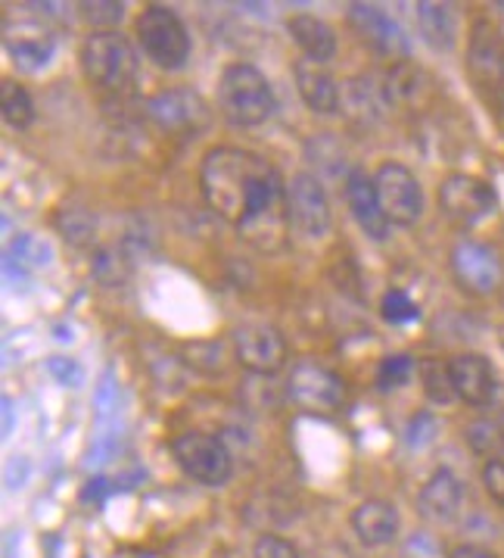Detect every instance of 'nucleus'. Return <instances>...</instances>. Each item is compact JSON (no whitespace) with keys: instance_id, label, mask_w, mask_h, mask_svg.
<instances>
[{"instance_id":"1","label":"nucleus","mask_w":504,"mask_h":558,"mask_svg":"<svg viewBox=\"0 0 504 558\" xmlns=\"http://www.w3.org/2000/svg\"><path fill=\"white\" fill-rule=\"evenodd\" d=\"M199 191L212 213L259 253H281L290 234L284 175L259 154L216 147L199 166Z\"/></svg>"},{"instance_id":"2","label":"nucleus","mask_w":504,"mask_h":558,"mask_svg":"<svg viewBox=\"0 0 504 558\" xmlns=\"http://www.w3.org/2000/svg\"><path fill=\"white\" fill-rule=\"evenodd\" d=\"M219 107L228 122L241 129H256L274 116V90L262 69L253 63H231L219 78Z\"/></svg>"},{"instance_id":"3","label":"nucleus","mask_w":504,"mask_h":558,"mask_svg":"<svg viewBox=\"0 0 504 558\" xmlns=\"http://www.w3.org/2000/svg\"><path fill=\"white\" fill-rule=\"evenodd\" d=\"M82 69L97 88L122 90L137 75V53L122 32H94L82 45Z\"/></svg>"},{"instance_id":"4","label":"nucleus","mask_w":504,"mask_h":558,"mask_svg":"<svg viewBox=\"0 0 504 558\" xmlns=\"http://www.w3.org/2000/svg\"><path fill=\"white\" fill-rule=\"evenodd\" d=\"M137 38L159 69L175 72L190 60V32L172 7L150 3L137 20Z\"/></svg>"},{"instance_id":"5","label":"nucleus","mask_w":504,"mask_h":558,"mask_svg":"<svg viewBox=\"0 0 504 558\" xmlns=\"http://www.w3.org/2000/svg\"><path fill=\"white\" fill-rule=\"evenodd\" d=\"M172 456L187 477L202 487H224L231 481L234 459L219 437L206 430H184L172 440Z\"/></svg>"},{"instance_id":"6","label":"nucleus","mask_w":504,"mask_h":558,"mask_svg":"<svg viewBox=\"0 0 504 558\" xmlns=\"http://www.w3.org/2000/svg\"><path fill=\"white\" fill-rule=\"evenodd\" d=\"M286 206H290V228L303 238V241H324L330 231V201L328 191L318 175L311 172H296L286 181Z\"/></svg>"},{"instance_id":"7","label":"nucleus","mask_w":504,"mask_h":558,"mask_svg":"<svg viewBox=\"0 0 504 558\" xmlns=\"http://www.w3.org/2000/svg\"><path fill=\"white\" fill-rule=\"evenodd\" d=\"M286 397L296 402L306 412H318V415H330L346 402V384L340 375H333L330 368L303 359L290 368L286 378Z\"/></svg>"},{"instance_id":"8","label":"nucleus","mask_w":504,"mask_h":558,"mask_svg":"<svg viewBox=\"0 0 504 558\" xmlns=\"http://www.w3.org/2000/svg\"><path fill=\"white\" fill-rule=\"evenodd\" d=\"M373 187H377V197L380 206L386 213V219L402 228H411L420 222L423 216V191H420V181L415 179V172L402 162H383L373 175Z\"/></svg>"},{"instance_id":"9","label":"nucleus","mask_w":504,"mask_h":558,"mask_svg":"<svg viewBox=\"0 0 504 558\" xmlns=\"http://www.w3.org/2000/svg\"><path fill=\"white\" fill-rule=\"evenodd\" d=\"M234 356L256 378H271L286 365V340L274 325L249 322L234 331Z\"/></svg>"},{"instance_id":"10","label":"nucleus","mask_w":504,"mask_h":558,"mask_svg":"<svg viewBox=\"0 0 504 558\" xmlns=\"http://www.w3.org/2000/svg\"><path fill=\"white\" fill-rule=\"evenodd\" d=\"M439 206L455 225L474 228L495 213V191L477 175L455 172L439 184Z\"/></svg>"},{"instance_id":"11","label":"nucleus","mask_w":504,"mask_h":558,"mask_svg":"<svg viewBox=\"0 0 504 558\" xmlns=\"http://www.w3.org/2000/svg\"><path fill=\"white\" fill-rule=\"evenodd\" d=\"M147 116L162 132L175 134H197L212 122L209 104L194 88H172L156 94L147 100Z\"/></svg>"},{"instance_id":"12","label":"nucleus","mask_w":504,"mask_h":558,"mask_svg":"<svg viewBox=\"0 0 504 558\" xmlns=\"http://www.w3.org/2000/svg\"><path fill=\"white\" fill-rule=\"evenodd\" d=\"M349 25L358 32V38L365 45L377 50L386 60H405L411 53V41L405 35V28L395 23L393 16H386L380 7L373 3H352L349 7Z\"/></svg>"},{"instance_id":"13","label":"nucleus","mask_w":504,"mask_h":558,"mask_svg":"<svg viewBox=\"0 0 504 558\" xmlns=\"http://www.w3.org/2000/svg\"><path fill=\"white\" fill-rule=\"evenodd\" d=\"M452 271L460 288L474 296H489L502 281V263L495 250L477 241H458L452 246Z\"/></svg>"},{"instance_id":"14","label":"nucleus","mask_w":504,"mask_h":558,"mask_svg":"<svg viewBox=\"0 0 504 558\" xmlns=\"http://www.w3.org/2000/svg\"><path fill=\"white\" fill-rule=\"evenodd\" d=\"M390 104H393V97H390V88H386V78L352 75V78L343 82L340 110L358 125H377L390 112Z\"/></svg>"},{"instance_id":"15","label":"nucleus","mask_w":504,"mask_h":558,"mask_svg":"<svg viewBox=\"0 0 504 558\" xmlns=\"http://www.w3.org/2000/svg\"><path fill=\"white\" fill-rule=\"evenodd\" d=\"M346 201H349L352 216L358 228L365 231V238H371L377 244H383L390 238V219L380 206V197H377V187H373V179L365 172V169H352L349 179H346Z\"/></svg>"},{"instance_id":"16","label":"nucleus","mask_w":504,"mask_h":558,"mask_svg":"<svg viewBox=\"0 0 504 558\" xmlns=\"http://www.w3.org/2000/svg\"><path fill=\"white\" fill-rule=\"evenodd\" d=\"M467 69L480 85H489V88L504 82V41L499 28L489 20H477L470 28Z\"/></svg>"},{"instance_id":"17","label":"nucleus","mask_w":504,"mask_h":558,"mask_svg":"<svg viewBox=\"0 0 504 558\" xmlns=\"http://www.w3.org/2000/svg\"><path fill=\"white\" fill-rule=\"evenodd\" d=\"M448 372H452L455 397L467 402V405H489L495 400L499 380H495V372H492V362L485 356L460 353V356L448 362Z\"/></svg>"},{"instance_id":"18","label":"nucleus","mask_w":504,"mask_h":558,"mask_svg":"<svg viewBox=\"0 0 504 558\" xmlns=\"http://www.w3.org/2000/svg\"><path fill=\"white\" fill-rule=\"evenodd\" d=\"M293 78H296V90H299V97H303L308 110L318 112V116H336L340 112L343 85H336V78L321 63H311L306 57L296 60L293 63Z\"/></svg>"},{"instance_id":"19","label":"nucleus","mask_w":504,"mask_h":558,"mask_svg":"<svg viewBox=\"0 0 504 558\" xmlns=\"http://www.w3.org/2000/svg\"><path fill=\"white\" fill-rule=\"evenodd\" d=\"M460 506H464V484H460L458 474L448 469H439L417 496V512L427 521H437V524L455 521Z\"/></svg>"},{"instance_id":"20","label":"nucleus","mask_w":504,"mask_h":558,"mask_svg":"<svg viewBox=\"0 0 504 558\" xmlns=\"http://www.w3.org/2000/svg\"><path fill=\"white\" fill-rule=\"evenodd\" d=\"M352 531L365 546H390L398 536V512L386 499H365L352 512Z\"/></svg>"},{"instance_id":"21","label":"nucleus","mask_w":504,"mask_h":558,"mask_svg":"<svg viewBox=\"0 0 504 558\" xmlns=\"http://www.w3.org/2000/svg\"><path fill=\"white\" fill-rule=\"evenodd\" d=\"M286 32L296 41V47L303 50V57L311 60V63L324 66V63H330L336 57V35H333V28L324 20L308 16V13H296V16H290Z\"/></svg>"},{"instance_id":"22","label":"nucleus","mask_w":504,"mask_h":558,"mask_svg":"<svg viewBox=\"0 0 504 558\" xmlns=\"http://www.w3.org/2000/svg\"><path fill=\"white\" fill-rule=\"evenodd\" d=\"M417 28H420V38L433 47V50H439V53L455 50V41H458V23H455V13H452L448 3L420 0V3H417Z\"/></svg>"},{"instance_id":"23","label":"nucleus","mask_w":504,"mask_h":558,"mask_svg":"<svg viewBox=\"0 0 504 558\" xmlns=\"http://www.w3.org/2000/svg\"><path fill=\"white\" fill-rule=\"evenodd\" d=\"M386 88H390L393 104H402V107H423L433 97L430 75L415 66L411 60L393 63V69L386 72Z\"/></svg>"},{"instance_id":"24","label":"nucleus","mask_w":504,"mask_h":558,"mask_svg":"<svg viewBox=\"0 0 504 558\" xmlns=\"http://www.w3.org/2000/svg\"><path fill=\"white\" fill-rule=\"evenodd\" d=\"M57 41L47 32H20L7 38V53L13 60V66L23 72H41L53 60Z\"/></svg>"},{"instance_id":"25","label":"nucleus","mask_w":504,"mask_h":558,"mask_svg":"<svg viewBox=\"0 0 504 558\" xmlns=\"http://www.w3.org/2000/svg\"><path fill=\"white\" fill-rule=\"evenodd\" d=\"M0 112H3L10 129L23 132V129H28L35 122V100H32V94L23 85L3 82L0 85Z\"/></svg>"},{"instance_id":"26","label":"nucleus","mask_w":504,"mask_h":558,"mask_svg":"<svg viewBox=\"0 0 504 558\" xmlns=\"http://www.w3.org/2000/svg\"><path fill=\"white\" fill-rule=\"evenodd\" d=\"M464 440H467V447L474 449L477 456H482L485 462L504 459V425L492 422V418H480V422L467 425Z\"/></svg>"},{"instance_id":"27","label":"nucleus","mask_w":504,"mask_h":558,"mask_svg":"<svg viewBox=\"0 0 504 558\" xmlns=\"http://www.w3.org/2000/svg\"><path fill=\"white\" fill-rule=\"evenodd\" d=\"M308 159L318 166V169H328L330 175H346L349 179V166H346V154L340 147V141L333 134H315L306 144Z\"/></svg>"},{"instance_id":"28","label":"nucleus","mask_w":504,"mask_h":558,"mask_svg":"<svg viewBox=\"0 0 504 558\" xmlns=\"http://www.w3.org/2000/svg\"><path fill=\"white\" fill-rule=\"evenodd\" d=\"M420 384H423V393L427 400L437 402V405H448L455 400V387H452V372H448V362H439V359H423L420 362Z\"/></svg>"},{"instance_id":"29","label":"nucleus","mask_w":504,"mask_h":558,"mask_svg":"<svg viewBox=\"0 0 504 558\" xmlns=\"http://www.w3.org/2000/svg\"><path fill=\"white\" fill-rule=\"evenodd\" d=\"M50 259H53V250L47 241L41 238H35V234H20L10 250H7V263L16 268H47L50 266Z\"/></svg>"},{"instance_id":"30","label":"nucleus","mask_w":504,"mask_h":558,"mask_svg":"<svg viewBox=\"0 0 504 558\" xmlns=\"http://www.w3.org/2000/svg\"><path fill=\"white\" fill-rule=\"evenodd\" d=\"M184 359H187V365L199 372V375H221L224 372V343L221 340H199V343H187L184 350Z\"/></svg>"},{"instance_id":"31","label":"nucleus","mask_w":504,"mask_h":558,"mask_svg":"<svg viewBox=\"0 0 504 558\" xmlns=\"http://www.w3.org/2000/svg\"><path fill=\"white\" fill-rule=\"evenodd\" d=\"M57 228H60V234H66V241L72 244H88L90 238H94V231H97V219H94V213L90 209H60V216H57Z\"/></svg>"},{"instance_id":"32","label":"nucleus","mask_w":504,"mask_h":558,"mask_svg":"<svg viewBox=\"0 0 504 558\" xmlns=\"http://www.w3.org/2000/svg\"><path fill=\"white\" fill-rule=\"evenodd\" d=\"M411 375H415V359L405 356V353L386 356L380 362V368H377V387H380L383 393H390V390L405 387V384L411 380Z\"/></svg>"},{"instance_id":"33","label":"nucleus","mask_w":504,"mask_h":558,"mask_svg":"<svg viewBox=\"0 0 504 558\" xmlns=\"http://www.w3.org/2000/svg\"><path fill=\"white\" fill-rule=\"evenodd\" d=\"M380 315L390 325H408V322L420 318V306L405 291H386L380 300Z\"/></svg>"},{"instance_id":"34","label":"nucleus","mask_w":504,"mask_h":558,"mask_svg":"<svg viewBox=\"0 0 504 558\" xmlns=\"http://www.w3.org/2000/svg\"><path fill=\"white\" fill-rule=\"evenodd\" d=\"M82 16L90 25H97V32H115L112 25L122 23L125 3H115V0H90V3H82Z\"/></svg>"},{"instance_id":"35","label":"nucleus","mask_w":504,"mask_h":558,"mask_svg":"<svg viewBox=\"0 0 504 558\" xmlns=\"http://www.w3.org/2000/svg\"><path fill=\"white\" fill-rule=\"evenodd\" d=\"M439 434V422L433 412H415V418L405 427V444L408 449H427Z\"/></svg>"},{"instance_id":"36","label":"nucleus","mask_w":504,"mask_h":558,"mask_svg":"<svg viewBox=\"0 0 504 558\" xmlns=\"http://www.w3.org/2000/svg\"><path fill=\"white\" fill-rule=\"evenodd\" d=\"M47 372H50V378L57 380V384H63V387H69V390H78L85 384V368L69 356L47 359Z\"/></svg>"},{"instance_id":"37","label":"nucleus","mask_w":504,"mask_h":558,"mask_svg":"<svg viewBox=\"0 0 504 558\" xmlns=\"http://www.w3.org/2000/svg\"><path fill=\"white\" fill-rule=\"evenodd\" d=\"M253 558H303L299 549L278 534H262L253 546Z\"/></svg>"},{"instance_id":"38","label":"nucleus","mask_w":504,"mask_h":558,"mask_svg":"<svg viewBox=\"0 0 504 558\" xmlns=\"http://www.w3.org/2000/svg\"><path fill=\"white\" fill-rule=\"evenodd\" d=\"M482 487L499 506H504V459H492L482 465Z\"/></svg>"},{"instance_id":"39","label":"nucleus","mask_w":504,"mask_h":558,"mask_svg":"<svg viewBox=\"0 0 504 558\" xmlns=\"http://www.w3.org/2000/svg\"><path fill=\"white\" fill-rule=\"evenodd\" d=\"M448 558H499L492 549H485L480 543H458L448 549Z\"/></svg>"},{"instance_id":"40","label":"nucleus","mask_w":504,"mask_h":558,"mask_svg":"<svg viewBox=\"0 0 504 558\" xmlns=\"http://www.w3.org/2000/svg\"><path fill=\"white\" fill-rule=\"evenodd\" d=\"M103 493H107V481H103V477H97V481H90L88 490L82 493V499H85V502H90V499H100Z\"/></svg>"},{"instance_id":"41","label":"nucleus","mask_w":504,"mask_h":558,"mask_svg":"<svg viewBox=\"0 0 504 558\" xmlns=\"http://www.w3.org/2000/svg\"><path fill=\"white\" fill-rule=\"evenodd\" d=\"M10 434H13V400L3 397V437H10Z\"/></svg>"}]
</instances>
